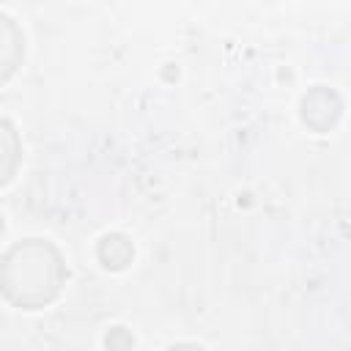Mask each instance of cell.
I'll list each match as a JSON object with an SVG mask.
<instances>
[{"label": "cell", "instance_id": "cell-1", "mask_svg": "<svg viewBox=\"0 0 351 351\" xmlns=\"http://www.w3.org/2000/svg\"><path fill=\"white\" fill-rule=\"evenodd\" d=\"M63 277L66 271L58 250L41 239H25L3 258V296L22 310L49 304L58 296Z\"/></svg>", "mask_w": 351, "mask_h": 351}, {"label": "cell", "instance_id": "cell-2", "mask_svg": "<svg viewBox=\"0 0 351 351\" xmlns=\"http://www.w3.org/2000/svg\"><path fill=\"white\" fill-rule=\"evenodd\" d=\"M167 351H203V348H197V346H173Z\"/></svg>", "mask_w": 351, "mask_h": 351}]
</instances>
